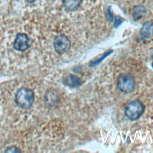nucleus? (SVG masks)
Instances as JSON below:
<instances>
[{
    "label": "nucleus",
    "instance_id": "nucleus-7",
    "mask_svg": "<svg viewBox=\"0 0 153 153\" xmlns=\"http://www.w3.org/2000/svg\"><path fill=\"white\" fill-rule=\"evenodd\" d=\"M140 33L142 36L146 38H149L153 36V22H146L143 24Z\"/></svg>",
    "mask_w": 153,
    "mask_h": 153
},
{
    "label": "nucleus",
    "instance_id": "nucleus-2",
    "mask_svg": "<svg viewBox=\"0 0 153 153\" xmlns=\"http://www.w3.org/2000/svg\"><path fill=\"white\" fill-rule=\"evenodd\" d=\"M145 107L143 104L139 100H136L129 102L125 110L126 117L130 120H137L143 113Z\"/></svg>",
    "mask_w": 153,
    "mask_h": 153
},
{
    "label": "nucleus",
    "instance_id": "nucleus-10",
    "mask_svg": "<svg viewBox=\"0 0 153 153\" xmlns=\"http://www.w3.org/2000/svg\"><path fill=\"white\" fill-rule=\"evenodd\" d=\"M113 52V50H109L108 51H107L106 52H105L103 55H102L100 58L93 61V62H91L90 63H89V65L90 66H96L97 65V64H99V63H100L106 57L108 56L109 54H111Z\"/></svg>",
    "mask_w": 153,
    "mask_h": 153
},
{
    "label": "nucleus",
    "instance_id": "nucleus-1",
    "mask_svg": "<svg viewBox=\"0 0 153 153\" xmlns=\"http://www.w3.org/2000/svg\"><path fill=\"white\" fill-rule=\"evenodd\" d=\"M34 93L32 90L27 88H21L16 93L15 102L16 104L23 109H29L33 105Z\"/></svg>",
    "mask_w": 153,
    "mask_h": 153
},
{
    "label": "nucleus",
    "instance_id": "nucleus-8",
    "mask_svg": "<svg viewBox=\"0 0 153 153\" xmlns=\"http://www.w3.org/2000/svg\"><path fill=\"white\" fill-rule=\"evenodd\" d=\"M146 8L141 5L135 6L133 9V17L134 20H138L146 13Z\"/></svg>",
    "mask_w": 153,
    "mask_h": 153
},
{
    "label": "nucleus",
    "instance_id": "nucleus-11",
    "mask_svg": "<svg viewBox=\"0 0 153 153\" xmlns=\"http://www.w3.org/2000/svg\"><path fill=\"white\" fill-rule=\"evenodd\" d=\"M5 152H20V151L14 146H11L10 148H8L7 150H5Z\"/></svg>",
    "mask_w": 153,
    "mask_h": 153
},
{
    "label": "nucleus",
    "instance_id": "nucleus-12",
    "mask_svg": "<svg viewBox=\"0 0 153 153\" xmlns=\"http://www.w3.org/2000/svg\"><path fill=\"white\" fill-rule=\"evenodd\" d=\"M26 1H27V2H29V3H32V2H35V1H36V0H25Z\"/></svg>",
    "mask_w": 153,
    "mask_h": 153
},
{
    "label": "nucleus",
    "instance_id": "nucleus-13",
    "mask_svg": "<svg viewBox=\"0 0 153 153\" xmlns=\"http://www.w3.org/2000/svg\"><path fill=\"white\" fill-rule=\"evenodd\" d=\"M152 56H153V54H152Z\"/></svg>",
    "mask_w": 153,
    "mask_h": 153
},
{
    "label": "nucleus",
    "instance_id": "nucleus-5",
    "mask_svg": "<svg viewBox=\"0 0 153 153\" xmlns=\"http://www.w3.org/2000/svg\"><path fill=\"white\" fill-rule=\"evenodd\" d=\"M30 40L28 36L24 33H20L16 35L13 47L15 50L19 51H25L30 47Z\"/></svg>",
    "mask_w": 153,
    "mask_h": 153
},
{
    "label": "nucleus",
    "instance_id": "nucleus-3",
    "mask_svg": "<svg viewBox=\"0 0 153 153\" xmlns=\"http://www.w3.org/2000/svg\"><path fill=\"white\" fill-rule=\"evenodd\" d=\"M117 88L123 93H130L134 88L135 81L133 77L129 74L120 75L117 81Z\"/></svg>",
    "mask_w": 153,
    "mask_h": 153
},
{
    "label": "nucleus",
    "instance_id": "nucleus-6",
    "mask_svg": "<svg viewBox=\"0 0 153 153\" xmlns=\"http://www.w3.org/2000/svg\"><path fill=\"white\" fill-rule=\"evenodd\" d=\"M63 82L65 85L72 88L78 87L81 85V79L73 75H69L65 77L63 79Z\"/></svg>",
    "mask_w": 153,
    "mask_h": 153
},
{
    "label": "nucleus",
    "instance_id": "nucleus-4",
    "mask_svg": "<svg viewBox=\"0 0 153 153\" xmlns=\"http://www.w3.org/2000/svg\"><path fill=\"white\" fill-rule=\"evenodd\" d=\"M53 46L55 51L58 54H62L69 50L71 47V41L66 35L60 34L54 39Z\"/></svg>",
    "mask_w": 153,
    "mask_h": 153
},
{
    "label": "nucleus",
    "instance_id": "nucleus-9",
    "mask_svg": "<svg viewBox=\"0 0 153 153\" xmlns=\"http://www.w3.org/2000/svg\"><path fill=\"white\" fill-rule=\"evenodd\" d=\"M65 8L69 11H73L78 8L80 4V0H63Z\"/></svg>",
    "mask_w": 153,
    "mask_h": 153
}]
</instances>
